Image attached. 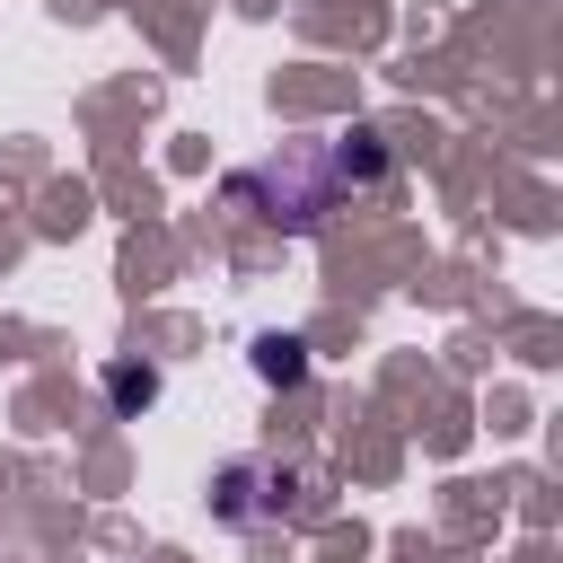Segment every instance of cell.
Wrapping results in <instances>:
<instances>
[{
  "instance_id": "1",
  "label": "cell",
  "mask_w": 563,
  "mask_h": 563,
  "mask_svg": "<svg viewBox=\"0 0 563 563\" xmlns=\"http://www.w3.org/2000/svg\"><path fill=\"white\" fill-rule=\"evenodd\" d=\"M387 185V141L378 132H343V141H308V150H282L264 167H238V202L255 220H282V229H317L325 211H343V194H378Z\"/></svg>"
},
{
  "instance_id": "2",
  "label": "cell",
  "mask_w": 563,
  "mask_h": 563,
  "mask_svg": "<svg viewBox=\"0 0 563 563\" xmlns=\"http://www.w3.org/2000/svg\"><path fill=\"white\" fill-rule=\"evenodd\" d=\"M255 369H264V378H282V387H290V378H299V369H308V361H299V343H290V334H264V343H255Z\"/></svg>"
}]
</instances>
